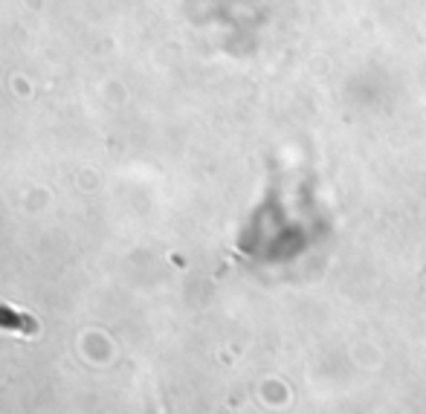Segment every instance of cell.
<instances>
[{
    "mask_svg": "<svg viewBox=\"0 0 426 414\" xmlns=\"http://www.w3.org/2000/svg\"><path fill=\"white\" fill-rule=\"evenodd\" d=\"M0 324H6V328H21L24 333H35V322H29L27 316L12 313L9 307H0Z\"/></svg>",
    "mask_w": 426,
    "mask_h": 414,
    "instance_id": "6da1fadb",
    "label": "cell"
}]
</instances>
